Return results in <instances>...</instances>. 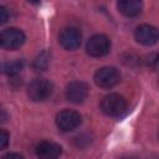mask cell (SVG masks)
<instances>
[{"mask_svg": "<svg viewBox=\"0 0 159 159\" xmlns=\"http://www.w3.org/2000/svg\"><path fill=\"white\" fill-rule=\"evenodd\" d=\"M48 62H50V56L46 51H42L41 53L37 55V57L35 58L34 61V68L36 71H45L48 66Z\"/></svg>", "mask_w": 159, "mask_h": 159, "instance_id": "13", "label": "cell"}, {"mask_svg": "<svg viewBox=\"0 0 159 159\" xmlns=\"http://www.w3.org/2000/svg\"><path fill=\"white\" fill-rule=\"evenodd\" d=\"M35 153L39 159H57L62 153V148L57 143L43 140L36 145Z\"/></svg>", "mask_w": 159, "mask_h": 159, "instance_id": "9", "label": "cell"}, {"mask_svg": "<svg viewBox=\"0 0 159 159\" xmlns=\"http://www.w3.org/2000/svg\"><path fill=\"white\" fill-rule=\"evenodd\" d=\"M122 159H137L135 157H125V158H122Z\"/></svg>", "mask_w": 159, "mask_h": 159, "instance_id": "18", "label": "cell"}, {"mask_svg": "<svg viewBox=\"0 0 159 159\" xmlns=\"http://www.w3.org/2000/svg\"><path fill=\"white\" fill-rule=\"evenodd\" d=\"M120 81V73L116 67L107 66L97 70L94 73V82L102 88H112Z\"/></svg>", "mask_w": 159, "mask_h": 159, "instance_id": "5", "label": "cell"}, {"mask_svg": "<svg viewBox=\"0 0 159 159\" xmlns=\"http://www.w3.org/2000/svg\"><path fill=\"white\" fill-rule=\"evenodd\" d=\"M52 93V84L46 78H36L27 87V96L34 102H42Z\"/></svg>", "mask_w": 159, "mask_h": 159, "instance_id": "2", "label": "cell"}, {"mask_svg": "<svg viewBox=\"0 0 159 159\" xmlns=\"http://www.w3.org/2000/svg\"><path fill=\"white\" fill-rule=\"evenodd\" d=\"M134 36L139 43H142L144 46H152V45L157 43V41H158V30L154 26L144 24L135 29Z\"/></svg>", "mask_w": 159, "mask_h": 159, "instance_id": "10", "label": "cell"}, {"mask_svg": "<svg viewBox=\"0 0 159 159\" xmlns=\"http://www.w3.org/2000/svg\"><path fill=\"white\" fill-rule=\"evenodd\" d=\"M9 133L4 129H0V150L5 149L7 145H9Z\"/></svg>", "mask_w": 159, "mask_h": 159, "instance_id": "14", "label": "cell"}, {"mask_svg": "<svg viewBox=\"0 0 159 159\" xmlns=\"http://www.w3.org/2000/svg\"><path fill=\"white\" fill-rule=\"evenodd\" d=\"M7 19H9V10L5 6L0 5V25L5 24L7 21Z\"/></svg>", "mask_w": 159, "mask_h": 159, "instance_id": "15", "label": "cell"}, {"mask_svg": "<svg viewBox=\"0 0 159 159\" xmlns=\"http://www.w3.org/2000/svg\"><path fill=\"white\" fill-rule=\"evenodd\" d=\"M24 67V61L22 60H14L10 62H6L2 67V71L9 75V76H16Z\"/></svg>", "mask_w": 159, "mask_h": 159, "instance_id": "12", "label": "cell"}, {"mask_svg": "<svg viewBox=\"0 0 159 159\" xmlns=\"http://www.w3.org/2000/svg\"><path fill=\"white\" fill-rule=\"evenodd\" d=\"M6 119H7V114H6V112H5L2 108H0V123H4Z\"/></svg>", "mask_w": 159, "mask_h": 159, "instance_id": "17", "label": "cell"}, {"mask_svg": "<svg viewBox=\"0 0 159 159\" xmlns=\"http://www.w3.org/2000/svg\"><path fill=\"white\" fill-rule=\"evenodd\" d=\"M88 94V87L84 82L75 81L66 87V98L72 103H82Z\"/></svg>", "mask_w": 159, "mask_h": 159, "instance_id": "8", "label": "cell"}, {"mask_svg": "<svg viewBox=\"0 0 159 159\" xmlns=\"http://www.w3.org/2000/svg\"><path fill=\"white\" fill-rule=\"evenodd\" d=\"M101 109L109 117H118L127 109V101L118 93H111L103 97L101 102Z\"/></svg>", "mask_w": 159, "mask_h": 159, "instance_id": "1", "label": "cell"}, {"mask_svg": "<svg viewBox=\"0 0 159 159\" xmlns=\"http://www.w3.org/2000/svg\"><path fill=\"white\" fill-rule=\"evenodd\" d=\"M82 40V35L76 27H66L60 32L58 41L61 46L68 51H73L80 47Z\"/></svg>", "mask_w": 159, "mask_h": 159, "instance_id": "7", "label": "cell"}, {"mask_svg": "<svg viewBox=\"0 0 159 159\" xmlns=\"http://www.w3.org/2000/svg\"><path fill=\"white\" fill-rule=\"evenodd\" d=\"M143 4L137 0H122L117 2L118 11L127 17H135L140 14Z\"/></svg>", "mask_w": 159, "mask_h": 159, "instance_id": "11", "label": "cell"}, {"mask_svg": "<svg viewBox=\"0 0 159 159\" xmlns=\"http://www.w3.org/2000/svg\"><path fill=\"white\" fill-rule=\"evenodd\" d=\"M82 122L81 114L76 111L63 109L56 117V124L62 132H72L75 130Z\"/></svg>", "mask_w": 159, "mask_h": 159, "instance_id": "6", "label": "cell"}, {"mask_svg": "<svg viewBox=\"0 0 159 159\" xmlns=\"http://www.w3.org/2000/svg\"><path fill=\"white\" fill-rule=\"evenodd\" d=\"M111 50V40L102 34L93 35L86 43V51L92 57H102Z\"/></svg>", "mask_w": 159, "mask_h": 159, "instance_id": "4", "label": "cell"}, {"mask_svg": "<svg viewBox=\"0 0 159 159\" xmlns=\"http://www.w3.org/2000/svg\"><path fill=\"white\" fill-rule=\"evenodd\" d=\"M25 42V34L15 27L5 29L0 32V47L14 51L22 46Z\"/></svg>", "mask_w": 159, "mask_h": 159, "instance_id": "3", "label": "cell"}, {"mask_svg": "<svg viewBox=\"0 0 159 159\" xmlns=\"http://www.w3.org/2000/svg\"><path fill=\"white\" fill-rule=\"evenodd\" d=\"M1 159H24V157L19 153H7Z\"/></svg>", "mask_w": 159, "mask_h": 159, "instance_id": "16", "label": "cell"}]
</instances>
